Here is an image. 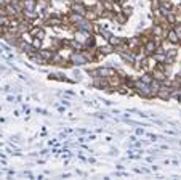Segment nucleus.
I'll return each mask as SVG.
<instances>
[{"label":"nucleus","instance_id":"nucleus-1","mask_svg":"<svg viewBox=\"0 0 181 180\" xmlns=\"http://www.w3.org/2000/svg\"><path fill=\"white\" fill-rule=\"evenodd\" d=\"M71 61L74 64H85V63H88V55L82 53V52H74L71 55Z\"/></svg>","mask_w":181,"mask_h":180},{"label":"nucleus","instance_id":"nucleus-2","mask_svg":"<svg viewBox=\"0 0 181 180\" xmlns=\"http://www.w3.org/2000/svg\"><path fill=\"white\" fill-rule=\"evenodd\" d=\"M91 28H93V24L90 23V21H85V20H82V21H79V29H82V31H91Z\"/></svg>","mask_w":181,"mask_h":180},{"label":"nucleus","instance_id":"nucleus-3","mask_svg":"<svg viewBox=\"0 0 181 180\" xmlns=\"http://www.w3.org/2000/svg\"><path fill=\"white\" fill-rule=\"evenodd\" d=\"M144 50H146V53L147 55H152L154 52H155V43H154V40H149L146 45H144Z\"/></svg>","mask_w":181,"mask_h":180},{"label":"nucleus","instance_id":"nucleus-4","mask_svg":"<svg viewBox=\"0 0 181 180\" xmlns=\"http://www.w3.org/2000/svg\"><path fill=\"white\" fill-rule=\"evenodd\" d=\"M72 10L76 11V13H80V15H85L87 13V8L83 7V5H80V3H74L72 5Z\"/></svg>","mask_w":181,"mask_h":180},{"label":"nucleus","instance_id":"nucleus-5","mask_svg":"<svg viewBox=\"0 0 181 180\" xmlns=\"http://www.w3.org/2000/svg\"><path fill=\"white\" fill-rule=\"evenodd\" d=\"M168 40L173 42V43H178L179 42V37H178V34L175 32V31H170V32H168Z\"/></svg>","mask_w":181,"mask_h":180},{"label":"nucleus","instance_id":"nucleus-6","mask_svg":"<svg viewBox=\"0 0 181 180\" xmlns=\"http://www.w3.org/2000/svg\"><path fill=\"white\" fill-rule=\"evenodd\" d=\"M141 80H143L144 84H151L154 79H152V76H151V74H144V76H141Z\"/></svg>","mask_w":181,"mask_h":180},{"label":"nucleus","instance_id":"nucleus-7","mask_svg":"<svg viewBox=\"0 0 181 180\" xmlns=\"http://www.w3.org/2000/svg\"><path fill=\"white\" fill-rule=\"evenodd\" d=\"M34 7H35L34 0H27V2L24 3V10H34Z\"/></svg>","mask_w":181,"mask_h":180},{"label":"nucleus","instance_id":"nucleus-8","mask_svg":"<svg viewBox=\"0 0 181 180\" xmlns=\"http://www.w3.org/2000/svg\"><path fill=\"white\" fill-rule=\"evenodd\" d=\"M111 45H119L120 43V39H117V37H111Z\"/></svg>","mask_w":181,"mask_h":180},{"label":"nucleus","instance_id":"nucleus-9","mask_svg":"<svg viewBox=\"0 0 181 180\" xmlns=\"http://www.w3.org/2000/svg\"><path fill=\"white\" fill-rule=\"evenodd\" d=\"M175 32H176L178 35H181V24H179V26H176V29H175Z\"/></svg>","mask_w":181,"mask_h":180}]
</instances>
